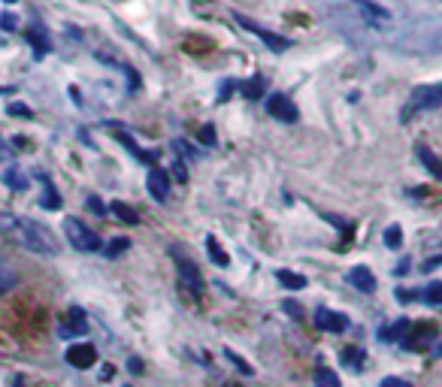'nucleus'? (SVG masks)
I'll use <instances>...</instances> for the list:
<instances>
[{"mask_svg":"<svg viewBox=\"0 0 442 387\" xmlns=\"http://www.w3.org/2000/svg\"><path fill=\"white\" fill-rule=\"evenodd\" d=\"M0 236H6L9 242H15V246H22L25 251H34V254H46V258L58 254L55 233L46 224L15 215V212H0Z\"/></svg>","mask_w":442,"mask_h":387,"instance_id":"obj_1","label":"nucleus"},{"mask_svg":"<svg viewBox=\"0 0 442 387\" xmlns=\"http://www.w3.org/2000/svg\"><path fill=\"white\" fill-rule=\"evenodd\" d=\"M442 106V85H418L415 91L409 94V103L400 112V121L409 125L418 112H430V109H439Z\"/></svg>","mask_w":442,"mask_h":387,"instance_id":"obj_2","label":"nucleus"},{"mask_svg":"<svg viewBox=\"0 0 442 387\" xmlns=\"http://www.w3.org/2000/svg\"><path fill=\"white\" fill-rule=\"evenodd\" d=\"M64 236L70 239V246H73L76 251H100L103 248V242H100L97 233L88 227V224H82L79 218H67L64 221Z\"/></svg>","mask_w":442,"mask_h":387,"instance_id":"obj_3","label":"nucleus"},{"mask_svg":"<svg viewBox=\"0 0 442 387\" xmlns=\"http://www.w3.org/2000/svg\"><path fill=\"white\" fill-rule=\"evenodd\" d=\"M234 22H236L239 27H243V30H248V34L260 37V39H264V46H267V49H273V52H285V49L291 46V39H288V37H279V34H273V30L260 27L258 22H252V18L243 15V13H234Z\"/></svg>","mask_w":442,"mask_h":387,"instance_id":"obj_4","label":"nucleus"},{"mask_svg":"<svg viewBox=\"0 0 442 387\" xmlns=\"http://www.w3.org/2000/svg\"><path fill=\"white\" fill-rule=\"evenodd\" d=\"M176 272H179V281H182V288H188L194 297H200L203 293V272H200V267L194 260L188 258H176Z\"/></svg>","mask_w":442,"mask_h":387,"instance_id":"obj_5","label":"nucleus"},{"mask_svg":"<svg viewBox=\"0 0 442 387\" xmlns=\"http://www.w3.org/2000/svg\"><path fill=\"white\" fill-rule=\"evenodd\" d=\"M267 112L273 118H279V121H285V125H294V121L300 118V112H297V106H294V100H291L288 94H270L267 97Z\"/></svg>","mask_w":442,"mask_h":387,"instance_id":"obj_6","label":"nucleus"},{"mask_svg":"<svg viewBox=\"0 0 442 387\" xmlns=\"http://www.w3.org/2000/svg\"><path fill=\"white\" fill-rule=\"evenodd\" d=\"M25 39L31 43L34 58H46L49 52H52V39H49V30H46L43 22H31V25H27Z\"/></svg>","mask_w":442,"mask_h":387,"instance_id":"obj_7","label":"nucleus"},{"mask_svg":"<svg viewBox=\"0 0 442 387\" xmlns=\"http://www.w3.org/2000/svg\"><path fill=\"white\" fill-rule=\"evenodd\" d=\"M94 360H97V348L91 342H79L73 348H67V363L73 369H88V366H94Z\"/></svg>","mask_w":442,"mask_h":387,"instance_id":"obj_8","label":"nucleus"},{"mask_svg":"<svg viewBox=\"0 0 442 387\" xmlns=\"http://www.w3.org/2000/svg\"><path fill=\"white\" fill-rule=\"evenodd\" d=\"M109 130H113V134H115V139L122 142V146H125V148H127V151H130V155H134L137 160H143V164H155V160H158V155H155V151H146V148H139V146H137V139L130 137V134H125V130L118 127V125H109Z\"/></svg>","mask_w":442,"mask_h":387,"instance_id":"obj_9","label":"nucleus"},{"mask_svg":"<svg viewBox=\"0 0 442 387\" xmlns=\"http://www.w3.org/2000/svg\"><path fill=\"white\" fill-rule=\"evenodd\" d=\"M149 194H152V200L158 203H167L170 197V176H167V170H160V167H152L149 170Z\"/></svg>","mask_w":442,"mask_h":387,"instance_id":"obj_10","label":"nucleus"},{"mask_svg":"<svg viewBox=\"0 0 442 387\" xmlns=\"http://www.w3.org/2000/svg\"><path fill=\"white\" fill-rule=\"evenodd\" d=\"M85 330H88V324H85V312L82 309H70V315H67V321L58 327V336L61 339H73V336H85Z\"/></svg>","mask_w":442,"mask_h":387,"instance_id":"obj_11","label":"nucleus"},{"mask_svg":"<svg viewBox=\"0 0 442 387\" xmlns=\"http://www.w3.org/2000/svg\"><path fill=\"white\" fill-rule=\"evenodd\" d=\"M315 324L321 330H327V333H346L348 330V318L343 312H334V309H321L315 315Z\"/></svg>","mask_w":442,"mask_h":387,"instance_id":"obj_12","label":"nucleus"},{"mask_svg":"<svg viewBox=\"0 0 442 387\" xmlns=\"http://www.w3.org/2000/svg\"><path fill=\"white\" fill-rule=\"evenodd\" d=\"M355 9L360 15L367 18L370 25H379V27H385L388 22H391V13L388 9H381L379 4H370V0H355Z\"/></svg>","mask_w":442,"mask_h":387,"instance_id":"obj_13","label":"nucleus"},{"mask_svg":"<svg viewBox=\"0 0 442 387\" xmlns=\"http://www.w3.org/2000/svg\"><path fill=\"white\" fill-rule=\"evenodd\" d=\"M348 281L355 284L358 291H364V293H373L376 291V276H373V269H370V267H364V263L348 269Z\"/></svg>","mask_w":442,"mask_h":387,"instance_id":"obj_14","label":"nucleus"},{"mask_svg":"<svg viewBox=\"0 0 442 387\" xmlns=\"http://www.w3.org/2000/svg\"><path fill=\"white\" fill-rule=\"evenodd\" d=\"M415 158L421 160V164H424L427 170H430V176H436V179H442V160L434 155V151H430L427 146H421V142H418V146H415Z\"/></svg>","mask_w":442,"mask_h":387,"instance_id":"obj_15","label":"nucleus"},{"mask_svg":"<svg viewBox=\"0 0 442 387\" xmlns=\"http://www.w3.org/2000/svg\"><path fill=\"white\" fill-rule=\"evenodd\" d=\"M409 330H412V324L406 318H400L394 327H381V342H406Z\"/></svg>","mask_w":442,"mask_h":387,"instance_id":"obj_16","label":"nucleus"},{"mask_svg":"<svg viewBox=\"0 0 442 387\" xmlns=\"http://www.w3.org/2000/svg\"><path fill=\"white\" fill-rule=\"evenodd\" d=\"M39 182H43V185H46V194H43V197H39V206H43V209H61V194L55 191L52 179L39 172Z\"/></svg>","mask_w":442,"mask_h":387,"instance_id":"obj_17","label":"nucleus"},{"mask_svg":"<svg viewBox=\"0 0 442 387\" xmlns=\"http://www.w3.org/2000/svg\"><path fill=\"white\" fill-rule=\"evenodd\" d=\"M15 284H18V272L13 269V263L0 258V297H4V293H9V291H13Z\"/></svg>","mask_w":442,"mask_h":387,"instance_id":"obj_18","label":"nucleus"},{"mask_svg":"<svg viewBox=\"0 0 442 387\" xmlns=\"http://www.w3.org/2000/svg\"><path fill=\"white\" fill-rule=\"evenodd\" d=\"M276 279L282 288L288 291H303L306 288V279L303 276H297V272H291V269H276Z\"/></svg>","mask_w":442,"mask_h":387,"instance_id":"obj_19","label":"nucleus"},{"mask_svg":"<svg viewBox=\"0 0 442 387\" xmlns=\"http://www.w3.org/2000/svg\"><path fill=\"white\" fill-rule=\"evenodd\" d=\"M415 300L427 303V305H439V303H442V284H439V281H430L427 288L415 291Z\"/></svg>","mask_w":442,"mask_h":387,"instance_id":"obj_20","label":"nucleus"},{"mask_svg":"<svg viewBox=\"0 0 442 387\" xmlns=\"http://www.w3.org/2000/svg\"><path fill=\"white\" fill-rule=\"evenodd\" d=\"M109 212H113L118 221H125V224H139V215L127 206V203H122V200H113V203H109Z\"/></svg>","mask_w":442,"mask_h":387,"instance_id":"obj_21","label":"nucleus"},{"mask_svg":"<svg viewBox=\"0 0 442 387\" xmlns=\"http://www.w3.org/2000/svg\"><path fill=\"white\" fill-rule=\"evenodd\" d=\"M4 182L13 191H27V176L22 172V167H9V170H4Z\"/></svg>","mask_w":442,"mask_h":387,"instance_id":"obj_22","label":"nucleus"},{"mask_svg":"<svg viewBox=\"0 0 442 387\" xmlns=\"http://www.w3.org/2000/svg\"><path fill=\"white\" fill-rule=\"evenodd\" d=\"M206 251H209V258H213L215 267H227V263H230L227 251L218 246V239H215V236H206Z\"/></svg>","mask_w":442,"mask_h":387,"instance_id":"obj_23","label":"nucleus"},{"mask_svg":"<svg viewBox=\"0 0 442 387\" xmlns=\"http://www.w3.org/2000/svg\"><path fill=\"white\" fill-rule=\"evenodd\" d=\"M315 387H339V375L327 366H318L315 369Z\"/></svg>","mask_w":442,"mask_h":387,"instance_id":"obj_24","label":"nucleus"},{"mask_svg":"<svg viewBox=\"0 0 442 387\" xmlns=\"http://www.w3.org/2000/svg\"><path fill=\"white\" fill-rule=\"evenodd\" d=\"M364 357H367V354H364V348H346L343 351V363L346 366H351V369H364Z\"/></svg>","mask_w":442,"mask_h":387,"instance_id":"obj_25","label":"nucleus"},{"mask_svg":"<svg viewBox=\"0 0 442 387\" xmlns=\"http://www.w3.org/2000/svg\"><path fill=\"white\" fill-rule=\"evenodd\" d=\"M385 246L388 248H400V246H403V227H400V224H391V227L385 230Z\"/></svg>","mask_w":442,"mask_h":387,"instance_id":"obj_26","label":"nucleus"},{"mask_svg":"<svg viewBox=\"0 0 442 387\" xmlns=\"http://www.w3.org/2000/svg\"><path fill=\"white\" fill-rule=\"evenodd\" d=\"M264 88H267V82L258 76V79H252V82H246V85H243V94H246L248 100H258L260 94H264Z\"/></svg>","mask_w":442,"mask_h":387,"instance_id":"obj_27","label":"nucleus"},{"mask_svg":"<svg viewBox=\"0 0 442 387\" xmlns=\"http://www.w3.org/2000/svg\"><path fill=\"white\" fill-rule=\"evenodd\" d=\"M127 248H130V239H125V236H115V239L106 246V258H118V254H125Z\"/></svg>","mask_w":442,"mask_h":387,"instance_id":"obj_28","label":"nucleus"},{"mask_svg":"<svg viewBox=\"0 0 442 387\" xmlns=\"http://www.w3.org/2000/svg\"><path fill=\"white\" fill-rule=\"evenodd\" d=\"M85 206L91 209L94 215H100V218H106V212H109V206H106V203L100 200V197H94V194H91V197H88V200H85Z\"/></svg>","mask_w":442,"mask_h":387,"instance_id":"obj_29","label":"nucleus"},{"mask_svg":"<svg viewBox=\"0 0 442 387\" xmlns=\"http://www.w3.org/2000/svg\"><path fill=\"white\" fill-rule=\"evenodd\" d=\"M6 112H9V115H18V118H34L31 106H25V103H9Z\"/></svg>","mask_w":442,"mask_h":387,"instance_id":"obj_30","label":"nucleus"},{"mask_svg":"<svg viewBox=\"0 0 442 387\" xmlns=\"http://www.w3.org/2000/svg\"><path fill=\"white\" fill-rule=\"evenodd\" d=\"M225 357H227V360H234V366H236V369L243 372V375H252V366H248V363H243V357H236L234 351H227V348H225Z\"/></svg>","mask_w":442,"mask_h":387,"instance_id":"obj_31","label":"nucleus"},{"mask_svg":"<svg viewBox=\"0 0 442 387\" xmlns=\"http://www.w3.org/2000/svg\"><path fill=\"white\" fill-rule=\"evenodd\" d=\"M0 27H4V30H15L18 27V18L13 13H4V15H0Z\"/></svg>","mask_w":442,"mask_h":387,"instance_id":"obj_32","label":"nucleus"},{"mask_svg":"<svg viewBox=\"0 0 442 387\" xmlns=\"http://www.w3.org/2000/svg\"><path fill=\"white\" fill-rule=\"evenodd\" d=\"M200 139H203L206 146H218V142H215V127H213V125H206L203 130H200Z\"/></svg>","mask_w":442,"mask_h":387,"instance_id":"obj_33","label":"nucleus"},{"mask_svg":"<svg viewBox=\"0 0 442 387\" xmlns=\"http://www.w3.org/2000/svg\"><path fill=\"white\" fill-rule=\"evenodd\" d=\"M282 309L291 315V318H303V309H300V305H297L294 300H285V303H282Z\"/></svg>","mask_w":442,"mask_h":387,"instance_id":"obj_34","label":"nucleus"},{"mask_svg":"<svg viewBox=\"0 0 442 387\" xmlns=\"http://www.w3.org/2000/svg\"><path fill=\"white\" fill-rule=\"evenodd\" d=\"M436 267H442V254H436V258H430V260L421 263V272H434Z\"/></svg>","mask_w":442,"mask_h":387,"instance_id":"obj_35","label":"nucleus"},{"mask_svg":"<svg viewBox=\"0 0 442 387\" xmlns=\"http://www.w3.org/2000/svg\"><path fill=\"white\" fill-rule=\"evenodd\" d=\"M173 172H176V179H179V182H188V170H185L182 160H176V164H173Z\"/></svg>","mask_w":442,"mask_h":387,"instance_id":"obj_36","label":"nucleus"},{"mask_svg":"<svg viewBox=\"0 0 442 387\" xmlns=\"http://www.w3.org/2000/svg\"><path fill=\"white\" fill-rule=\"evenodd\" d=\"M379 387H412V384H409V381H403V379H385Z\"/></svg>","mask_w":442,"mask_h":387,"instance_id":"obj_37","label":"nucleus"},{"mask_svg":"<svg viewBox=\"0 0 442 387\" xmlns=\"http://www.w3.org/2000/svg\"><path fill=\"white\" fill-rule=\"evenodd\" d=\"M236 85L234 82H225V85H221V94H218V103H221V100H227L230 97V91H234Z\"/></svg>","mask_w":442,"mask_h":387,"instance_id":"obj_38","label":"nucleus"},{"mask_svg":"<svg viewBox=\"0 0 442 387\" xmlns=\"http://www.w3.org/2000/svg\"><path fill=\"white\" fill-rule=\"evenodd\" d=\"M127 369H130V372H137V375H139V372H143V363H139V360L134 357V360H130V363H127Z\"/></svg>","mask_w":442,"mask_h":387,"instance_id":"obj_39","label":"nucleus"},{"mask_svg":"<svg viewBox=\"0 0 442 387\" xmlns=\"http://www.w3.org/2000/svg\"><path fill=\"white\" fill-rule=\"evenodd\" d=\"M430 246H442V227L434 233V236H430Z\"/></svg>","mask_w":442,"mask_h":387,"instance_id":"obj_40","label":"nucleus"},{"mask_svg":"<svg viewBox=\"0 0 442 387\" xmlns=\"http://www.w3.org/2000/svg\"><path fill=\"white\" fill-rule=\"evenodd\" d=\"M434 357H439V360H442V342H439L436 348H434Z\"/></svg>","mask_w":442,"mask_h":387,"instance_id":"obj_41","label":"nucleus"},{"mask_svg":"<svg viewBox=\"0 0 442 387\" xmlns=\"http://www.w3.org/2000/svg\"><path fill=\"white\" fill-rule=\"evenodd\" d=\"M9 91H13V88H6V85H0V94H9Z\"/></svg>","mask_w":442,"mask_h":387,"instance_id":"obj_42","label":"nucleus"},{"mask_svg":"<svg viewBox=\"0 0 442 387\" xmlns=\"http://www.w3.org/2000/svg\"><path fill=\"white\" fill-rule=\"evenodd\" d=\"M4 4H15V0H4Z\"/></svg>","mask_w":442,"mask_h":387,"instance_id":"obj_43","label":"nucleus"},{"mask_svg":"<svg viewBox=\"0 0 442 387\" xmlns=\"http://www.w3.org/2000/svg\"><path fill=\"white\" fill-rule=\"evenodd\" d=\"M0 148H4V146H0Z\"/></svg>","mask_w":442,"mask_h":387,"instance_id":"obj_44","label":"nucleus"}]
</instances>
